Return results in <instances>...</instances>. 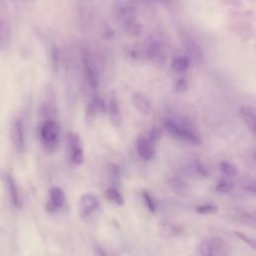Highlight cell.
<instances>
[{
    "instance_id": "cell-1",
    "label": "cell",
    "mask_w": 256,
    "mask_h": 256,
    "mask_svg": "<svg viewBox=\"0 0 256 256\" xmlns=\"http://www.w3.org/2000/svg\"><path fill=\"white\" fill-rule=\"evenodd\" d=\"M164 127L167 132L174 138L193 144L199 145L201 138L196 128L187 120H174L166 119Z\"/></svg>"
},
{
    "instance_id": "cell-2",
    "label": "cell",
    "mask_w": 256,
    "mask_h": 256,
    "mask_svg": "<svg viewBox=\"0 0 256 256\" xmlns=\"http://www.w3.org/2000/svg\"><path fill=\"white\" fill-rule=\"evenodd\" d=\"M39 138L44 150L53 152L60 138L59 124L54 119H45L39 126Z\"/></svg>"
},
{
    "instance_id": "cell-3",
    "label": "cell",
    "mask_w": 256,
    "mask_h": 256,
    "mask_svg": "<svg viewBox=\"0 0 256 256\" xmlns=\"http://www.w3.org/2000/svg\"><path fill=\"white\" fill-rule=\"evenodd\" d=\"M198 253L203 256H223L229 254V247L222 238L210 236L199 244Z\"/></svg>"
},
{
    "instance_id": "cell-4",
    "label": "cell",
    "mask_w": 256,
    "mask_h": 256,
    "mask_svg": "<svg viewBox=\"0 0 256 256\" xmlns=\"http://www.w3.org/2000/svg\"><path fill=\"white\" fill-rule=\"evenodd\" d=\"M140 55L144 58L153 61L157 64H163L166 59V52L164 45L161 43L159 39L149 38L141 47Z\"/></svg>"
},
{
    "instance_id": "cell-5",
    "label": "cell",
    "mask_w": 256,
    "mask_h": 256,
    "mask_svg": "<svg viewBox=\"0 0 256 256\" xmlns=\"http://www.w3.org/2000/svg\"><path fill=\"white\" fill-rule=\"evenodd\" d=\"M11 143L17 153H24L26 150V131L22 117H15L10 126Z\"/></svg>"
},
{
    "instance_id": "cell-6",
    "label": "cell",
    "mask_w": 256,
    "mask_h": 256,
    "mask_svg": "<svg viewBox=\"0 0 256 256\" xmlns=\"http://www.w3.org/2000/svg\"><path fill=\"white\" fill-rule=\"evenodd\" d=\"M1 178H2L3 184L6 188L7 195L10 200L11 205L16 209L22 208V206H23L22 195H21L18 184H17L15 178L13 177V175L8 172H3L1 175Z\"/></svg>"
},
{
    "instance_id": "cell-7",
    "label": "cell",
    "mask_w": 256,
    "mask_h": 256,
    "mask_svg": "<svg viewBox=\"0 0 256 256\" xmlns=\"http://www.w3.org/2000/svg\"><path fill=\"white\" fill-rule=\"evenodd\" d=\"M66 136H67V147H68L69 158L74 164L79 165L84 160V153H83L81 138L78 134L72 131L67 132Z\"/></svg>"
},
{
    "instance_id": "cell-8",
    "label": "cell",
    "mask_w": 256,
    "mask_h": 256,
    "mask_svg": "<svg viewBox=\"0 0 256 256\" xmlns=\"http://www.w3.org/2000/svg\"><path fill=\"white\" fill-rule=\"evenodd\" d=\"M114 15L122 26L136 20L135 8L126 1H119L114 5Z\"/></svg>"
},
{
    "instance_id": "cell-9",
    "label": "cell",
    "mask_w": 256,
    "mask_h": 256,
    "mask_svg": "<svg viewBox=\"0 0 256 256\" xmlns=\"http://www.w3.org/2000/svg\"><path fill=\"white\" fill-rule=\"evenodd\" d=\"M82 62L84 66V71L86 75V79L92 89L97 88L99 83V74L97 70L96 63L93 59V57L88 53L84 52L82 55Z\"/></svg>"
},
{
    "instance_id": "cell-10",
    "label": "cell",
    "mask_w": 256,
    "mask_h": 256,
    "mask_svg": "<svg viewBox=\"0 0 256 256\" xmlns=\"http://www.w3.org/2000/svg\"><path fill=\"white\" fill-rule=\"evenodd\" d=\"M65 201V194L63 190L57 186H52L49 189V200L46 203V211L54 213L59 210Z\"/></svg>"
},
{
    "instance_id": "cell-11",
    "label": "cell",
    "mask_w": 256,
    "mask_h": 256,
    "mask_svg": "<svg viewBox=\"0 0 256 256\" xmlns=\"http://www.w3.org/2000/svg\"><path fill=\"white\" fill-rule=\"evenodd\" d=\"M183 46L189 56V60H192L196 64H199L203 61L202 49L193 38L189 36L183 37Z\"/></svg>"
},
{
    "instance_id": "cell-12",
    "label": "cell",
    "mask_w": 256,
    "mask_h": 256,
    "mask_svg": "<svg viewBox=\"0 0 256 256\" xmlns=\"http://www.w3.org/2000/svg\"><path fill=\"white\" fill-rule=\"evenodd\" d=\"M99 207L98 199L91 193H85L80 198V215L82 218L88 217Z\"/></svg>"
},
{
    "instance_id": "cell-13",
    "label": "cell",
    "mask_w": 256,
    "mask_h": 256,
    "mask_svg": "<svg viewBox=\"0 0 256 256\" xmlns=\"http://www.w3.org/2000/svg\"><path fill=\"white\" fill-rule=\"evenodd\" d=\"M136 147H137V152L139 156L145 161L151 160L155 155L154 143H152L147 137L140 136L137 139Z\"/></svg>"
},
{
    "instance_id": "cell-14",
    "label": "cell",
    "mask_w": 256,
    "mask_h": 256,
    "mask_svg": "<svg viewBox=\"0 0 256 256\" xmlns=\"http://www.w3.org/2000/svg\"><path fill=\"white\" fill-rule=\"evenodd\" d=\"M107 107L105 105V102L102 98L95 96L91 99V101L88 103L86 108V119L88 122L94 121V119L97 117L99 113L106 112Z\"/></svg>"
},
{
    "instance_id": "cell-15",
    "label": "cell",
    "mask_w": 256,
    "mask_h": 256,
    "mask_svg": "<svg viewBox=\"0 0 256 256\" xmlns=\"http://www.w3.org/2000/svg\"><path fill=\"white\" fill-rule=\"evenodd\" d=\"M12 39V30L7 18L0 15V51H6Z\"/></svg>"
},
{
    "instance_id": "cell-16",
    "label": "cell",
    "mask_w": 256,
    "mask_h": 256,
    "mask_svg": "<svg viewBox=\"0 0 256 256\" xmlns=\"http://www.w3.org/2000/svg\"><path fill=\"white\" fill-rule=\"evenodd\" d=\"M132 102L135 108L141 114H148L151 110V100L144 92H134L132 95Z\"/></svg>"
},
{
    "instance_id": "cell-17",
    "label": "cell",
    "mask_w": 256,
    "mask_h": 256,
    "mask_svg": "<svg viewBox=\"0 0 256 256\" xmlns=\"http://www.w3.org/2000/svg\"><path fill=\"white\" fill-rule=\"evenodd\" d=\"M239 114H240L243 122L247 126V128L253 134H255V130H256V120L255 119L256 118H255V109H254V107L249 106V105L242 106L239 109Z\"/></svg>"
},
{
    "instance_id": "cell-18",
    "label": "cell",
    "mask_w": 256,
    "mask_h": 256,
    "mask_svg": "<svg viewBox=\"0 0 256 256\" xmlns=\"http://www.w3.org/2000/svg\"><path fill=\"white\" fill-rule=\"evenodd\" d=\"M190 66V60L186 56H176L171 62V68L174 72L183 73L188 70Z\"/></svg>"
},
{
    "instance_id": "cell-19",
    "label": "cell",
    "mask_w": 256,
    "mask_h": 256,
    "mask_svg": "<svg viewBox=\"0 0 256 256\" xmlns=\"http://www.w3.org/2000/svg\"><path fill=\"white\" fill-rule=\"evenodd\" d=\"M123 29L130 37H138L143 32V26L140 22L137 21V19L123 25Z\"/></svg>"
},
{
    "instance_id": "cell-20",
    "label": "cell",
    "mask_w": 256,
    "mask_h": 256,
    "mask_svg": "<svg viewBox=\"0 0 256 256\" xmlns=\"http://www.w3.org/2000/svg\"><path fill=\"white\" fill-rule=\"evenodd\" d=\"M106 197L113 203L121 206L124 204V197L123 195L116 189L115 187H109L106 189Z\"/></svg>"
},
{
    "instance_id": "cell-21",
    "label": "cell",
    "mask_w": 256,
    "mask_h": 256,
    "mask_svg": "<svg viewBox=\"0 0 256 256\" xmlns=\"http://www.w3.org/2000/svg\"><path fill=\"white\" fill-rule=\"evenodd\" d=\"M220 171L226 177H234L237 174L236 166L228 161H222L220 163Z\"/></svg>"
},
{
    "instance_id": "cell-22",
    "label": "cell",
    "mask_w": 256,
    "mask_h": 256,
    "mask_svg": "<svg viewBox=\"0 0 256 256\" xmlns=\"http://www.w3.org/2000/svg\"><path fill=\"white\" fill-rule=\"evenodd\" d=\"M159 224L161 226V233L166 234L167 236H176L178 232H181L180 229L176 225H174L170 222H163V223H159Z\"/></svg>"
},
{
    "instance_id": "cell-23",
    "label": "cell",
    "mask_w": 256,
    "mask_h": 256,
    "mask_svg": "<svg viewBox=\"0 0 256 256\" xmlns=\"http://www.w3.org/2000/svg\"><path fill=\"white\" fill-rule=\"evenodd\" d=\"M170 186L171 188L177 192V193H182L184 194L185 192L188 191V186L185 182H183L181 179L179 178H173L170 180Z\"/></svg>"
},
{
    "instance_id": "cell-24",
    "label": "cell",
    "mask_w": 256,
    "mask_h": 256,
    "mask_svg": "<svg viewBox=\"0 0 256 256\" xmlns=\"http://www.w3.org/2000/svg\"><path fill=\"white\" fill-rule=\"evenodd\" d=\"M50 61H51V65L53 66V69L57 71L60 63V51L57 45H53L50 49Z\"/></svg>"
},
{
    "instance_id": "cell-25",
    "label": "cell",
    "mask_w": 256,
    "mask_h": 256,
    "mask_svg": "<svg viewBox=\"0 0 256 256\" xmlns=\"http://www.w3.org/2000/svg\"><path fill=\"white\" fill-rule=\"evenodd\" d=\"M109 112L111 119L114 121H117L119 118V104L116 97H112L109 103Z\"/></svg>"
},
{
    "instance_id": "cell-26",
    "label": "cell",
    "mask_w": 256,
    "mask_h": 256,
    "mask_svg": "<svg viewBox=\"0 0 256 256\" xmlns=\"http://www.w3.org/2000/svg\"><path fill=\"white\" fill-rule=\"evenodd\" d=\"M241 186L242 188L248 192V193H251V194H255V191H256V184H255V180L254 178H251V177H248V178H245L242 180L241 182Z\"/></svg>"
},
{
    "instance_id": "cell-27",
    "label": "cell",
    "mask_w": 256,
    "mask_h": 256,
    "mask_svg": "<svg viewBox=\"0 0 256 256\" xmlns=\"http://www.w3.org/2000/svg\"><path fill=\"white\" fill-rule=\"evenodd\" d=\"M217 210H218L217 206L212 205V204H204V205H200L196 208V212L198 214H202V215L214 214L217 212Z\"/></svg>"
},
{
    "instance_id": "cell-28",
    "label": "cell",
    "mask_w": 256,
    "mask_h": 256,
    "mask_svg": "<svg viewBox=\"0 0 256 256\" xmlns=\"http://www.w3.org/2000/svg\"><path fill=\"white\" fill-rule=\"evenodd\" d=\"M233 187H234V185L232 182L227 181V180H220L217 183L215 189H216V191H218L220 193H228L233 189Z\"/></svg>"
},
{
    "instance_id": "cell-29",
    "label": "cell",
    "mask_w": 256,
    "mask_h": 256,
    "mask_svg": "<svg viewBox=\"0 0 256 256\" xmlns=\"http://www.w3.org/2000/svg\"><path fill=\"white\" fill-rule=\"evenodd\" d=\"M142 197H143V200H144L148 210L151 212H155L156 211V203H155L154 199L152 198V196L147 191H143Z\"/></svg>"
},
{
    "instance_id": "cell-30",
    "label": "cell",
    "mask_w": 256,
    "mask_h": 256,
    "mask_svg": "<svg viewBox=\"0 0 256 256\" xmlns=\"http://www.w3.org/2000/svg\"><path fill=\"white\" fill-rule=\"evenodd\" d=\"M109 176L112 182L117 183L120 179V171H119V167L115 164H110L109 166Z\"/></svg>"
},
{
    "instance_id": "cell-31",
    "label": "cell",
    "mask_w": 256,
    "mask_h": 256,
    "mask_svg": "<svg viewBox=\"0 0 256 256\" xmlns=\"http://www.w3.org/2000/svg\"><path fill=\"white\" fill-rule=\"evenodd\" d=\"M188 87H189V84L185 79H179L174 85V89L177 93L185 92L188 89Z\"/></svg>"
},
{
    "instance_id": "cell-32",
    "label": "cell",
    "mask_w": 256,
    "mask_h": 256,
    "mask_svg": "<svg viewBox=\"0 0 256 256\" xmlns=\"http://www.w3.org/2000/svg\"><path fill=\"white\" fill-rule=\"evenodd\" d=\"M160 137H161V130L158 129L157 127H154V128H152V129L150 130V132H149L147 138H148L152 143L155 144V143L160 139Z\"/></svg>"
},
{
    "instance_id": "cell-33",
    "label": "cell",
    "mask_w": 256,
    "mask_h": 256,
    "mask_svg": "<svg viewBox=\"0 0 256 256\" xmlns=\"http://www.w3.org/2000/svg\"><path fill=\"white\" fill-rule=\"evenodd\" d=\"M194 169H195V171H196L199 175H201V176L206 177V176H208V174H209V172H208L206 166H205L202 162H200V161H196V162H195Z\"/></svg>"
},
{
    "instance_id": "cell-34",
    "label": "cell",
    "mask_w": 256,
    "mask_h": 256,
    "mask_svg": "<svg viewBox=\"0 0 256 256\" xmlns=\"http://www.w3.org/2000/svg\"><path fill=\"white\" fill-rule=\"evenodd\" d=\"M235 233V235L239 238V239H241V240H243L246 244H248L251 248H255V243H254V240H252L251 238H249V237H247L245 234H243V233H241V232H239V231H235L234 232Z\"/></svg>"
},
{
    "instance_id": "cell-35",
    "label": "cell",
    "mask_w": 256,
    "mask_h": 256,
    "mask_svg": "<svg viewBox=\"0 0 256 256\" xmlns=\"http://www.w3.org/2000/svg\"><path fill=\"white\" fill-rule=\"evenodd\" d=\"M6 6V0H0V7Z\"/></svg>"
},
{
    "instance_id": "cell-36",
    "label": "cell",
    "mask_w": 256,
    "mask_h": 256,
    "mask_svg": "<svg viewBox=\"0 0 256 256\" xmlns=\"http://www.w3.org/2000/svg\"><path fill=\"white\" fill-rule=\"evenodd\" d=\"M23 2H26V3H30V2H32L33 0H22Z\"/></svg>"
},
{
    "instance_id": "cell-37",
    "label": "cell",
    "mask_w": 256,
    "mask_h": 256,
    "mask_svg": "<svg viewBox=\"0 0 256 256\" xmlns=\"http://www.w3.org/2000/svg\"><path fill=\"white\" fill-rule=\"evenodd\" d=\"M134 1H139V2H146V1H150V0H134Z\"/></svg>"
},
{
    "instance_id": "cell-38",
    "label": "cell",
    "mask_w": 256,
    "mask_h": 256,
    "mask_svg": "<svg viewBox=\"0 0 256 256\" xmlns=\"http://www.w3.org/2000/svg\"><path fill=\"white\" fill-rule=\"evenodd\" d=\"M161 1H163V2H168V1H170V0H161Z\"/></svg>"
}]
</instances>
